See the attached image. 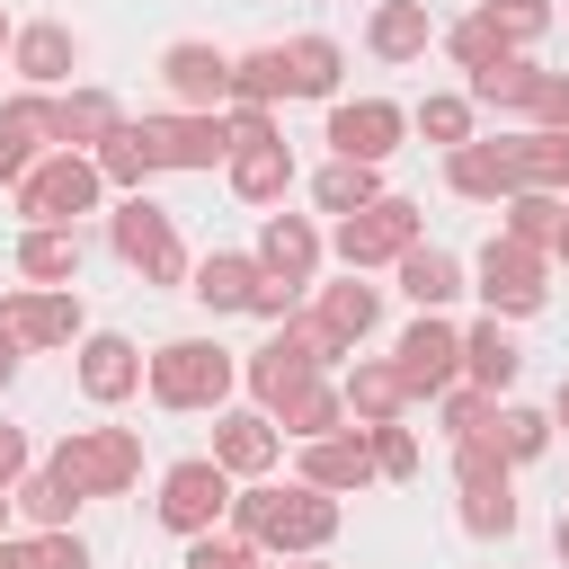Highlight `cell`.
<instances>
[{
    "label": "cell",
    "instance_id": "obj_16",
    "mask_svg": "<svg viewBox=\"0 0 569 569\" xmlns=\"http://www.w3.org/2000/svg\"><path fill=\"white\" fill-rule=\"evenodd\" d=\"M160 71H169V89H178L187 107H222V98H231V62H222L213 44H169Z\"/></svg>",
    "mask_w": 569,
    "mask_h": 569
},
{
    "label": "cell",
    "instance_id": "obj_52",
    "mask_svg": "<svg viewBox=\"0 0 569 569\" xmlns=\"http://www.w3.org/2000/svg\"><path fill=\"white\" fill-rule=\"evenodd\" d=\"M551 249H560V258H569V222H560V240H551Z\"/></svg>",
    "mask_w": 569,
    "mask_h": 569
},
{
    "label": "cell",
    "instance_id": "obj_9",
    "mask_svg": "<svg viewBox=\"0 0 569 569\" xmlns=\"http://www.w3.org/2000/svg\"><path fill=\"white\" fill-rule=\"evenodd\" d=\"M116 249H124V267H142L151 284H178V276H187V249H178L169 213H160V204H142V196L116 213Z\"/></svg>",
    "mask_w": 569,
    "mask_h": 569
},
{
    "label": "cell",
    "instance_id": "obj_25",
    "mask_svg": "<svg viewBox=\"0 0 569 569\" xmlns=\"http://www.w3.org/2000/svg\"><path fill=\"white\" fill-rule=\"evenodd\" d=\"M453 187H462V196H516L507 142H462V151H453Z\"/></svg>",
    "mask_w": 569,
    "mask_h": 569
},
{
    "label": "cell",
    "instance_id": "obj_28",
    "mask_svg": "<svg viewBox=\"0 0 569 569\" xmlns=\"http://www.w3.org/2000/svg\"><path fill=\"white\" fill-rule=\"evenodd\" d=\"M338 418H347V391H329V382H302V391L284 400V436H302V445L338 436Z\"/></svg>",
    "mask_w": 569,
    "mask_h": 569
},
{
    "label": "cell",
    "instance_id": "obj_14",
    "mask_svg": "<svg viewBox=\"0 0 569 569\" xmlns=\"http://www.w3.org/2000/svg\"><path fill=\"white\" fill-rule=\"evenodd\" d=\"M453 365H462V338L427 311V320L400 338V382H409V391H445V382H453Z\"/></svg>",
    "mask_w": 569,
    "mask_h": 569
},
{
    "label": "cell",
    "instance_id": "obj_44",
    "mask_svg": "<svg viewBox=\"0 0 569 569\" xmlns=\"http://www.w3.org/2000/svg\"><path fill=\"white\" fill-rule=\"evenodd\" d=\"M373 471H391V480H409V471H418V445H409V427H373Z\"/></svg>",
    "mask_w": 569,
    "mask_h": 569
},
{
    "label": "cell",
    "instance_id": "obj_8",
    "mask_svg": "<svg viewBox=\"0 0 569 569\" xmlns=\"http://www.w3.org/2000/svg\"><path fill=\"white\" fill-rule=\"evenodd\" d=\"M133 133L151 142L160 169H213V160L231 151V124H222V116H142Z\"/></svg>",
    "mask_w": 569,
    "mask_h": 569
},
{
    "label": "cell",
    "instance_id": "obj_23",
    "mask_svg": "<svg viewBox=\"0 0 569 569\" xmlns=\"http://www.w3.org/2000/svg\"><path fill=\"white\" fill-rule=\"evenodd\" d=\"M258 284H267V267H249V258H204L187 293H204L213 311H249V302H258Z\"/></svg>",
    "mask_w": 569,
    "mask_h": 569
},
{
    "label": "cell",
    "instance_id": "obj_4",
    "mask_svg": "<svg viewBox=\"0 0 569 569\" xmlns=\"http://www.w3.org/2000/svg\"><path fill=\"white\" fill-rule=\"evenodd\" d=\"M98 187H107V169H98V160H80V151H53V160H36V169H27V187H18V213H36L44 231H62L71 213H89V204H98Z\"/></svg>",
    "mask_w": 569,
    "mask_h": 569
},
{
    "label": "cell",
    "instance_id": "obj_53",
    "mask_svg": "<svg viewBox=\"0 0 569 569\" xmlns=\"http://www.w3.org/2000/svg\"><path fill=\"white\" fill-rule=\"evenodd\" d=\"M560 560H569V516H560Z\"/></svg>",
    "mask_w": 569,
    "mask_h": 569
},
{
    "label": "cell",
    "instance_id": "obj_41",
    "mask_svg": "<svg viewBox=\"0 0 569 569\" xmlns=\"http://www.w3.org/2000/svg\"><path fill=\"white\" fill-rule=\"evenodd\" d=\"M453 62H471V71H489V62H507V36H498L489 18H462V27H453Z\"/></svg>",
    "mask_w": 569,
    "mask_h": 569
},
{
    "label": "cell",
    "instance_id": "obj_48",
    "mask_svg": "<svg viewBox=\"0 0 569 569\" xmlns=\"http://www.w3.org/2000/svg\"><path fill=\"white\" fill-rule=\"evenodd\" d=\"M542 116H551V133H569V80H542Z\"/></svg>",
    "mask_w": 569,
    "mask_h": 569
},
{
    "label": "cell",
    "instance_id": "obj_31",
    "mask_svg": "<svg viewBox=\"0 0 569 569\" xmlns=\"http://www.w3.org/2000/svg\"><path fill=\"white\" fill-rule=\"evenodd\" d=\"M71 53H80L71 27H27V36H18V71H27V80H71Z\"/></svg>",
    "mask_w": 569,
    "mask_h": 569
},
{
    "label": "cell",
    "instance_id": "obj_11",
    "mask_svg": "<svg viewBox=\"0 0 569 569\" xmlns=\"http://www.w3.org/2000/svg\"><path fill=\"white\" fill-rule=\"evenodd\" d=\"M480 293H489V311H533V302H542V249L489 240V249H480Z\"/></svg>",
    "mask_w": 569,
    "mask_h": 569
},
{
    "label": "cell",
    "instance_id": "obj_30",
    "mask_svg": "<svg viewBox=\"0 0 569 569\" xmlns=\"http://www.w3.org/2000/svg\"><path fill=\"white\" fill-rule=\"evenodd\" d=\"M373 53H391V62L427 53V0H391V9L373 18Z\"/></svg>",
    "mask_w": 569,
    "mask_h": 569
},
{
    "label": "cell",
    "instance_id": "obj_13",
    "mask_svg": "<svg viewBox=\"0 0 569 569\" xmlns=\"http://www.w3.org/2000/svg\"><path fill=\"white\" fill-rule=\"evenodd\" d=\"M0 329H9L18 347H62V338L80 329V302H71V293H9V302H0Z\"/></svg>",
    "mask_w": 569,
    "mask_h": 569
},
{
    "label": "cell",
    "instance_id": "obj_37",
    "mask_svg": "<svg viewBox=\"0 0 569 569\" xmlns=\"http://www.w3.org/2000/svg\"><path fill=\"white\" fill-rule=\"evenodd\" d=\"M98 169H107V178H116V187H142V178H151V169H160V160H151V142H142V133H133V124H124V133H116V142H98Z\"/></svg>",
    "mask_w": 569,
    "mask_h": 569
},
{
    "label": "cell",
    "instance_id": "obj_5",
    "mask_svg": "<svg viewBox=\"0 0 569 569\" xmlns=\"http://www.w3.org/2000/svg\"><path fill=\"white\" fill-rule=\"evenodd\" d=\"M329 356H338V338H329L320 320H293L276 347H258V356H249V382H258V400H276V409H284L302 382H320V365H329Z\"/></svg>",
    "mask_w": 569,
    "mask_h": 569
},
{
    "label": "cell",
    "instance_id": "obj_24",
    "mask_svg": "<svg viewBox=\"0 0 569 569\" xmlns=\"http://www.w3.org/2000/svg\"><path fill=\"white\" fill-rule=\"evenodd\" d=\"M400 400H409L400 365H356V373H347V409H356L365 427H391V418H400Z\"/></svg>",
    "mask_w": 569,
    "mask_h": 569
},
{
    "label": "cell",
    "instance_id": "obj_36",
    "mask_svg": "<svg viewBox=\"0 0 569 569\" xmlns=\"http://www.w3.org/2000/svg\"><path fill=\"white\" fill-rule=\"evenodd\" d=\"M284 62H293V89H311V98H329V89H338V44H329V36L284 44Z\"/></svg>",
    "mask_w": 569,
    "mask_h": 569
},
{
    "label": "cell",
    "instance_id": "obj_40",
    "mask_svg": "<svg viewBox=\"0 0 569 569\" xmlns=\"http://www.w3.org/2000/svg\"><path fill=\"white\" fill-rule=\"evenodd\" d=\"M18 507H27V516H36V525H53V533H62V516H71V507H80V498H71V489H62V480H53V471H36V480H18Z\"/></svg>",
    "mask_w": 569,
    "mask_h": 569
},
{
    "label": "cell",
    "instance_id": "obj_26",
    "mask_svg": "<svg viewBox=\"0 0 569 569\" xmlns=\"http://www.w3.org/2000/svg\"><path fill=\"white\" fill-rule=\"evenodd\" d=\"M400 293H409L418 311H436V302H453V293H462V276H453V258H445V249H409V258H400Z\"/></svg>",
    "mask_w": 569,
    "mask_h": 569
},
{
    "label": "cell",
    "instance_id": "obj_35",
    "mask_svg": "<svg viewBox=\"0 0 569 569\" xmlns=\"http://www.w3.org/2000/svg\"><path fill=\"white\" fill-rule=\"evenodd\" d=\"M18 267H27V276H44V284H62V276H80V240H71V231H27Z\"/></svg>",
    "mask_w": 569,
    "mask_h": 569
},
{
    "label": "cell",
    "instance_id": "obj_7",
    "mask_svg": "<svg viewBox=\"0 0 569 569\" xmlns=\"http://www.w3.org/2000/svg\"><path fill=\"white\" fill-rule=\"evenodd\" d=\"M409 249H418V204H400V196H373L365 213L338 222V258L347 267H382V258H409Z\"/></svg>",
    "mask_w": 569,
    "mask_h": 569
},
{
    "label": "cell",
    "instance_id": "obj_56",
    "mask_svg": "<svg viewBox=\"0 0 569 569\" xmlns=\"http://www.w3.org/2000/svg\"><path fill=\"white\" fill-rule=\"evenodd\" d=\"M0 525H9V498H0Z\"/></svg>",
    "mask_w": 569,
    "mask_h": 569
},
{
    "label": "cell",
    "instance_id": "obj_2",
    "mask_svg": "<svg viewBox=\"0 0 569 569\" xmlns=\"http://www.w3.org/2000/svg\"><path fill=\"white\" fill-rule=\"evenodd\" d=\"M133 471H142V436H124V427H71L53 453V480L71 498H116Z\"/></svg>",
    "mask_w": 569,
    "mask_h": 569
},
{
    "label": "cell",
    "instance_id": "obj_20",
    "mask_svg": "<svg viewBox=\"0 0 569 569\" xmlns=\"http://www.w3.org/2000/svg\"><path fill=\"white\" fill-rule=\"evenodd\" d=\"M258 267H267V276H284V284H302V276L320 267V240H311V222L276 213V222H267V240H258Z\"/></svg>",
    "mask_w": 569,
    "mask_h": 569
},
{
    "label": "cell",
    "instance_id": "obj_39",
    "mask_svg": "<svg viewBox=\"0 0 569 569\" xmlns=\"http://www.w3.org/2000/svg\"><path fill=\"white\" fill-rule=\"evenodd\" d=\"M551 445V418H533V409H498V453L507 462H533Z\"/></svg>",
    "mask_w": 569,
    "mask_h": 569
},
{
    "label": "cell",
    "instance_id": "obj_46",
    "mask_svg": "<svg viewBox=\"0 0 569 569\" xmlns=\"http://www.w3.org/2000/svg\"><path fill=\"white\" fill-rule=\"evenodd\" d=\"M187 569H249V542H196Z\"/></svg>",
    "mask_w": 569,
    "mask_h": 569
},
{
    "label": "cell",
    "instance_id": "obj_1",
    "mask_svg": "<svg viewBox=\"0 0 569 569\" xmlns=\"http://www.w3.org/2000/svg\"><path fill=\"white\" fill-rule=\"evenodd\" d=\"M338 533V507H329V489H249V498H231V542H276V551H320Z\"/></svg>",
    "mask_w": 569,
    "mask_h": 569
},
{
    "label": "cell",
    "instance_id": "obj_12",
    "mask_svg": "<svg viewBox=\"0 0 569 569\" xmlns=\"http://www.w3.org/2000/svg\"><path fill=\"white\" fill-rule=\"evenodd\" d=\"M329 142H338V160H382L391 142H400V107H382V98H356V107H338L329 116Z\"/></svg>",
    "mask_w": 569,
    "mask_h": 569
},
{
    "label": "cell",
    "instance_id": "obj_21",
    "mask_svg": "<svg viewBox=\"0 0 569 569\" xmlns=\"http://www.w3.org/2000/svg\"><path fill=\"white\" fill-rule=\"evenodd\" d=\"M213 462H222V471H267V462H276V427H267L258 409L222 418V427H213Z\"/></svg>",
    "mask_w": 569,
    "mask_h": 569
},
{
    "label": "cell",
    "instance_id": "obj_42",
    "mask_svg": "<svg viewBox=\"0 0 569 569\" xmlns=\"http://www.w3.org/2000/svg\"><path fill=\"white\" fill-rule=\"evenodd\" d=\"M480 18H489L507 44H525V36H542V27H551V9H542V0H489Z\"/></svg>",
    "mask_w": 569,
    "mask_h": 569
},
{
    "label": "cell",
    "instance_id": "obj_49",
    "mask_svg": "<svg viewBox=\"0 0 569 569\" xmlns=\"http://www.w3.org/2000/svg\"><path fill=\"white\" fill-rule=\"evenodd\" d=\"M18 462H27V445H18V427H0V480H18Z\"/></svg>",
    "mask_w": 569,
    "mask_h": 569
},
{
    "label": "cell",
    "instance_id": "obj_50",
    "mask_svg": "<svg viewBox=\"0 0 569 569\" xmlns=\"http://www.w3.org/2000/svg\"><path fill=\"white\" fill-rule=\"evenodd\" d=\"M0 569H36V560H27V542H0Z\"/></svg>",
    "mask_w": 569,
    "mask_h": 569
},
{
    "label": "cell",
    "instance_id": "obj_6",
    "mask_svg": "<svg viewBox=\"0 0 569 569\" xmlns=\"http://www.w3.org/2000/svg\"><path fill=\"white\" fill-rule=\"evenodd\" d=\"M462 525L471 533H516V498H507V453H498V436L480 427V436H462Z\"/></svg>",
    "mask_w": 569,
    "mask_h": 569
},
{
    "label": "cell",
    "instance_id": "obj_51",
    "mask_svg": "<svg viewBox=\"0 0 569 569\" xmlns=\"http://www.w3.org/2000/svg\"><path fill=\"white\" fill-rule=\"evenodd\" d=\"M9 365H18V338H9V329H0V382H9Z\"/></svg>",
    "mask_w": 569,
    "mask_h": 569
},
{
    "label": "cell",
    "instance_id": "obj_38",
    "mask_svg": "<svg viewBox=\"0 0 569 569\" xmlns=\"http://www.w3.org/2000/svg\"><path fill=\"white\" fill-rule=\"evenodd\" d=\"M320 204H329V213H365V204H373V169H365V160H338V169L320 178Z\"/></svg>",
    "mask_w": 569,
    "mask_h": 569
},
{
    "label": "cell",
    "instance_id": "obj_33",
    "mask_svg": "<svg viewBox=\"0 0 569 569\" xmlns=\"http://www.w3.org/2000/svg\"><path fill=\"white\" fill-rule=\"evenodd\" d=\"M507 240H525V249L560 240V204H551L542 187H516V196H507Z\"/></svg>",
    "mask_w": 569,
    "mask_h": 569
},
{
    "label": "cell",
    "instance_id": "obj_15",
    "mask_svg": "<svg viewBox=\"0 0 569 569\" xmlns=\"http://www.w3.org/2000/svg\"><path fill=\"white\" fill-rule=\"evenodd\" d=\"M36 142H53V107H44V98H18V107H0V178H9V187H27V169H36Z\"/></svg>",
    "mask_w": 569,
    "mask_h": 569
},
{
    "label": "cell",
    "instance_id": "obj_19",
    "mask_svg": "<svg viewBox=\"0 0 569 569\" xmlns=\"http://www.w3.org/2000/svg\"><path fill=\"white\" fill-rule=\"evenodd\" d=\"M124 124H116V98L107 89H71V98H53V142H116Z\"/></svg>",
    "mask_w": 569,
    "mask_h": 569
},
{
    "label": "cell",
    "instance_id": "obj_47",
    "mask_svg": "<svg viewBox=\"0 0 569 569\" xmlns=\"http://www.w3.org/2000/svg\"><path fill=\"white\" fill-rule=\"evenodd\" d=\"M249 311H267V320H284V311H293V284H284V276H267V284H258V302H249Z\"/></svg>",
    "mask_w": 569,
    "mask_h": 569
},
{
    "label": "cell",
    "instance_id": "obj_57",
    "mask_svg": "<svg viewBox=\"0 0 569 569\" xmlns=\"http://www.w3.org/2000/svg\"><path fill=\"white\" fill-rule=\"evenodd\" d=\"M249 569H258V560H249Z\"/></svg>",
    "mask_w": 569,
    "mask_h": 569
},
{
    "label": "cell",
    "instance_id": "obj_45",
    "mask_svg": "<svg viewBox=\"0 0 569 569\" xmlns=\"http://www.w3.org/2000/svg\"><path fill=\"white\" fill-rule=\"evenodd\" d=\"M27 560L36 569H89V542L80 533H44V542H27Z\"/></svg>",
    "mask_w": 569,
    "mask_h": 569
},
{
    "label": "cell",
    "instance_id": "obj_17",
    "mask_svg": "<svg viewBox=\"0 0 569 569\" xmlns=\"http://www.w3.org/2000/svg\"><path fill=\"white\" fill-rule=\"evenodd\" d=\"M302 480L311 489H365L373 480V436H320L302 453Z\"/></svg>",
    "mask_w": 569,
    "mask_h": 569
},
{
    "label": "cell",
    "instance_id": "obj_10",
    "mask_svg": "<svg viewBox=\"0 0 569 569\" xmlns=\"http://www.w3.org/2000/svg\"><path fill=\"white\" fill-rule=\"evenodd\" d=\"M222 507H231V471H222V462H178V471L160 480V525H169V533H204Z\"/></svg>",
    "mask_w": 569,
    "mask_h": 569
},
{
    "label": "cell",
    "instance_id": "obj_29",
    "mask_svg": "<svg viewBox=\"0 0 569 569\" xmlns=\"http://www.w3.org/2000/svg\"><path fill=\"white\" fill-rule=\"evenodd\" d=\"M542 80H551V71H533V62H516V53L489 62V71H471V89H480L489 107H542Z\"/></svg>",
    "mask_w": 569,
    "mask_h": 569
},
{
    "label": "cell",
    "instance_id": "obj_27",
    "mask_svg": "<svg viewBox=\"0 0 569 569\" xmlns=\"http://www.w3.org/2000/svg\"><path fill=\"white\" fill-rule=\"evenodd\" d=\"M462 365H471V382H480V391H507L525 356H516V338L489 320V329H471V338H462Z\"/></svg>",
    "mask_w": 569,
    "mask_h": 569
},
{
    "label": "cell",
    "instance_id": "obj_3",
    "mask_svg": "<svg viewBox=\"0 0 569 569\" xmlns=\"http://www.w3.org/2000/svg\"><path fill=\"white\" fill-rule=\"evenodd\" d=\"M222 391H231V356L213 338H169L151 356V400L160 409H213Z\"/></svg>",
    "mask_w": 569,
    "mask_h": 569
},
{
    "label": "cell",
    "instance_id": "obj_55",
    "mask_svg": "<svg viewBox=\"0 0 569 569\" xmlns=\"http://www.w3.org/2000/svg\"><path fill=\"white\" fill-rule=\"evenodd\" d=\"M0 44H18V36H9V18H0Z\"/></svg>",
    "mask_w": 569,
    "mask_h": 569
},
{
    "label": "cell",
    "instance_id": "obj_32",
    "mask_svg": "<svg viewBox=\"0 0 569 569\" xmlns=\"http://www.w3.org/2000/svg\"><path fill=\"white\" fill-rule=\"evenodd\" d=\"M293 89V62H284V44H267V53H249V62H231V98H249V107H267V98H284Z\"/></svg>",
    "mask_w": 569,
    "mask_h": 569
},
{
    "label": "cell",
    "instance_id": "obj_34",
    "mask_svg": "<svg viewBox=\"0 0 569 569\" xmlns=\"http://www.w3.org/2000/svg\"><path fill=\"white\" fill-rule=\"evenodd\" d=\"M320 329H329L338 347H347V338H365V329H373V284H356V276H347V284H329V302H320Z\"/></svg>",
    "mask_w": 569,
    "mask_h": 569
},
{
    "label": "cell",
    "instance_id": "obj_18",
    "mask_svg": "<svg viewBox=\"0 0 569 569\" xmlns=\"http://www.w3.org/2000/svg\"><path fill=\"white\" fill-rule=\"evenodd\" d=\"M133 382H142V356H133L124 338H89V347H80V391H89V400H124Z\"/></svg>",
    "mask_w": 569,
    "mask_h": 569
},
{
    "label": "cell",
    "instance_id": "obj_43",
    "mask_svg": "<svg viewBox=\"0 0 569 569\" xmlns=\"http://www.w3.org/2000/svg\"><path fill=\"white\" fill-rule=\"evenodd\" d=\"M418 124H427L436 142H453V151H462V133H471V107H462V98H427V107H418Z\"/></svg>",
    "mask_w": 569,
    "mask_h": 569
},
{
    "label": "cell",
    "instance_id": "obj_54",
    "mask_svg": "<svg viewBox=\"0 0 569 569\" xmlns=\"http://www.w3.org/2000/svg\"><path fill=\"white\" fill-rule=\"evenodd\" d=\"M560 427H569V382H560Z\"/></svg>",
    "mask_w": 569,
    "mask_h": 569
},
{
    "label": "cell",
    "instance_id": "obj_22",
    "mask_svg": "<svg viewBox=\"0 0 569 569\" xmlns=\"http://www.w3.org/2000/svg\"><path fill=\"white\" fill-rule=\"evenodd\" d=\"M231 187H240L249 204H276V196L293 187V160H284V142H240V160H231Z\"/></svg>",
    "mask_w": 569,
    "mask_h": 569
}]
</instances>
